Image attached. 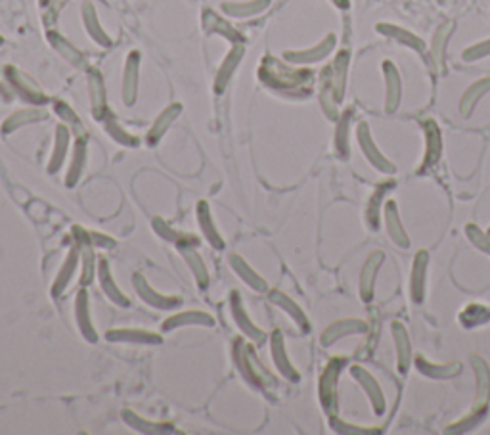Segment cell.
<instances>
[{
    "instance_id": "obj_10",
    "label": "cell",
    "mask_w": 490,
    "mask_h": 435,
    "mask_svg": "<svg viewBox=\"0 0 490 435\" xmlns=\"http://www.w3.org/2000/svg\"><path fill=\"white\" fill-rule=\"evenodd\" d=\"M450 29H452V23L442 25L441 31H439L435 37V46H433V52H435L437 63H441V60H442V49H444V41H446V37H449Z\"/></svg>"
},
{
    "instance_id": "obj_12",
    "label": "cell",
    "mask_w": 490,
    "mask_h": 435,
    "mask_svg": "<svg viewBox=\"0 0 490 435\" xmlns=\"http://www.w3.org/2000/svg\"><path fill=\"white\" fill-rule=\"evenodd\" d=\"M335 2H339V4H341V6H347V4H349V2H347V0H335Z\"/></svg>"
},
{
    "instance_id": "obj_4",
    "label": "cell",
    "mask_w": 490,
    "mask_h": 435,
    "mask_svg": "<svg viewBox=\"0 0 490 435\" xmlns=\"http://www.w3.org/2000/svg\"><path fill=\"white\" fill-rule=\"evenodd\" d=\"M380 31H381V33H385V35L394 37L396 41L404 42V44H408V46H412V49H418V50L423 49V42H421L420 39H418V37H415V35H412V33H408V31H404V29L394 27V25H380Z\"/></svg>"
},
{
    "instance_id": "obj_9",
    "label": "cell",
    "mask_w": 490,
    "mask_h": 435,
    "mask_svg": "<svg viewBox=\"0 0 490 435\" xmlns=\"http://www.w3.org/2000/svg\"><path fill=\"white\" fill-rule=\"evenodd\" d=\"M490 54V41H484L477 46H470V49L463 52V60L465 62H473V60H479L483 56Z\"/></svg>"
},
{
    "instance_id": "obj_1",
    "label": "cell",
    "mask_w": 490,
    "mask_h": 435,
    "mask_svg": "<svg viewBox=\"0 0 490 435\" xmlns=\"http://www.w3.org/2000/svg\"><path fill=\"white\" fill-rule=\"evenodd\" d=\"M383 70H385L387 81V110L393 111L401 102V77L391 62H385Z\"/></svg>"
},
{
    "instance_id": "obj_7",
    "label": "cell",
    "mask_w": 490,
    "mask_h": 435,
    "mask_svg": "<svg viewBox=\"0 0 490 435\" xmlns=\"http://www.w3.org/2000/svg\"><path fill=\"white\" fill-rule=\"evenodd\" d=\"M381 253H373L372 256V259L368 261V265H366V269H364V277H362V296L366 297H370L372 296V278H373V269L380 265V261H381Z\"/></svg>"
},
{
    "instance_id": "obj_2",
    "label": "cell",
    "mask_w": 490,
    "mask_h": 435,
    "mask_svg": "<svg viewBox=\"0 0 490 435\" xmlns=\"http://www.w3.org/2000/svg\"><path fill=\"white\" fill-rule=\"evenodd\" d=\"M359 139H360V144H362V148H364V152H366V156H370V159H372L375 165L380 167V169L393 171V167L389 165L385 159L381 158L380 153H378V150H375V146H373L372 139H370V129H368L366 123H362L359 127Z\"/></svg>"
},
{
    "instance_id": "obj_11",
    "label": "cell",
    "mask_w": 490,
    "mask_h": 435,
    "mask_svg": "<svg viewBox=\"0 0 490 435\" xmlns=\"http://www.w3.org/2000/svg\"><path fill=\"white\" fill-rule=\"evenodd\" d=\"M394 334H396V339L401 341V351H402V359H401V365H402V370L408 366V355H410V351H408V339L406 336H404V330H402L401 326L394 324Z\"/></svg>"
},
{
    "instance_id": "obj_5",
    "label": "cell",
    "mask_w": 490,
    "mask_h": 435,
    "mask_svg": "<svg viewBox=\"0 0 490 435\" xmlns=\"http://www.w3.org/2000/svg\"><path fill=\"white\" fill-rule=\"evenodd\" d=\"M425 129H427V153L431 152V156H427V163H433L441 156V134L433 121H425Z\"/></svg>"
},
{
    "instance_id": "obj_3",
    "label": "cell",
    "mask_w": 490,
    "mask_h": 435,
    "mask_svg": "<svg viewBox=\"0 0 490 435\" xmlns=\"http://www.w3.org/2000/svg\"><path fill=\"white\" fill-rule=\"evenodd\" d=\"M490 90V79H481V81H477L473 87H470V90L465 92V96H463L462 100V106H460V110H462L463 115H470L471 110H473V106L477 104V100L483 96L484 92H489Z\"/></svg>"
},
{
    "instance_id": "obj_8",
    "label": "cell",
    "mask_w": 490,
    "mask_h": 435,
    "mask_svg": "<svg viewBox=\"0 0 490 435\" xmlns=\"http://www.w3.org/2000/svg\"><path fill=\"white\" fill-rule=\"evenodd\" d=\"M356 374L360 376V380H362V384L366 386V389H370L372 391V399H373V405H375V408H378V412H381V408H383V399H381V393H380V387L373 384V378L372 376H368L364 370H359L356 368Z\"/></svg>"
},
{
    "instance_id": "obj_6",
    "label": "cell",
    "mask_w": 490,
    "mask_h": 435,
    "mask_svg": "<svg viewBox=\"0 0 490 435\" xmlns=\"http://www.w3.org/2000/svg\"><path fill=\"white\" fill-rule=\"evenodd\" d=\"M387 225H389V230H391V234L396 240V244L401 242L402 246H408L406 236H404L401 228V221H399V217L394 213V203H389V208H387Z\"/></svg>"
}]
</instances>
